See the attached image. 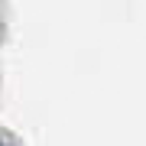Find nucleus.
<instances>
[{"instance_id":"1","label":"nucleus","mask_w":146,"mask_h":146,"mask_svg":"<svg viewBox=\"0 0 146 146\" xmlns=\"http://www.w3.org/2000/svg\"><path fill=\"white\" fill-rule=\"evenodd\" d=\"M0 146H3V143H0Z\"/></svg>"}]
</instances>
